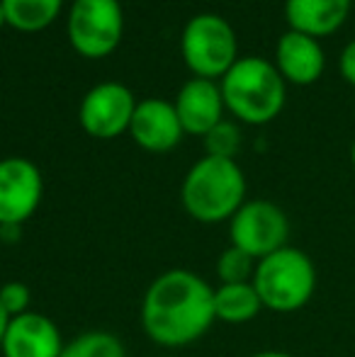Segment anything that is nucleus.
Here are the masks:
<instances>
[{
    "mask_svg": "<svg viewBox=\"0 0 355 357\" xmlns=\"http://www.w3.org/2000/svg\"><path fill=\"white\" fill-rule=\"evenodd\" d=\"M129 134L144 151L166 153V151L176 149L185 132L178 119L176 105L166 102V100H144L134 109Z\"/></svg>",
    "mask_w": 355,
    "mask_h": 357,
    "instance_id": "obj_11",
    "label": "nucleus"
},
{
    "mask_svg": "<svg viewBox=\"0 0 355 357\" xmlns=\"http://www.w3.org/2000/svg\"><path fill=\"white\" fill-rule=\"evenodd\" d=\"M341 75L351 85H355V39L346 44V49L341 54Z\"/></svg>",
    "mask_w": 355,
    "mask_h": 357,
    "instance_id": "obj_21",
    "label": "nucleus"
},
{
    "mask_svg": "<svg viewBox=\"0 0 355 357\" xmlns=\"http://www.w3.org/2000/svg\"><path fill=\"white\" fill-rule=\"evenodd\" d=\"M134 109V95L122 83H100L81 102V127L93 139H114L129 132Z\"/></svg>",
    "mask_w": 355,
    "mask_h": 357,
    "instance_id": "obj_8",
    "label": "nucleus"
},
{
    "mask_svg": "<svg viewBox=\"0 0 355 357\" xmlns=\"http://www.w3.org/2000/svg\"><path fill=\"white\" fill-rule=\"evenodd\" d=\"M63 338L59 326L39 311H27L10 319L5 331L3 357H61Z\"/></svg>",
    "mask_w": 355,
    "mask_h": 357,
    "instance_id": "obj_10",
    "label": "nucleus"
},
{
    "mask_svg": "<svg viewBox=\"0 0 355 357\" xmlns=\"http://www.w3.org/2000/svg\"><path fill=\"white\" fill-rule=\"evenodd\" d=\"M44 180L39 168L27 158L0 160V226H22L39 209Z\"/></svg>",
    "mask_w": 355,
    "mask_h": 357,
    "instance_id": "obj_9",
    "label": "nucleus"
},
{
    "mask_svg": "<svg viewBox=\"0 0 355 357\" xmlns=\"http://www.w3.org/2000/svg\"><path fill=\"white\" fill-rule=\"evenodd\" d=\"M256 263L248 253H243L241 248H229L222 250L217 260V278L219 284H241V282H251L253 273H256Z\"/></svg>",
    "mask_w": 355,
    "mask_h": 357,
    "instance_id": "obj_18",
    "label": "nucleus"
},
{
    "mask_svg": "<svg viewBox=\"0 0 355 357\" xmlns=\"http://www.w3.org/2000/svg\"><path fill=\"white\" fill-rule=\"evenodd\" d=\"M8 324H10V316L5 314V309L0 306V348H3V338H5V331H8Z\"/></svg>",
    "mask_w": 355,
    "mask_h": 357,
    "instance_id": "obj_23",
    "label": "nucleus"
},
{
    "mask_svg": "<svg viewBox=\"0 0 355 357\" xmlns=\"http://www.w3.org/2000/svg\"><path fill=\"white\" fill-rule=\"evenodd\" d=\"M5 24V13H3V5H0V27Z\"/></svg>",
    "mask_w": 355,
    "mask_h": 357,
    "instance_id": "obj_26",
    "label": "nucleus"
},
{
    "mask_svg": "<svg viewBox=\"0 0 355 357\" xmlns=\"http://www.w3.org/2000/svg\"><path fill=\"white\" fill-rule=\"evenodd\" d=\"M29 304H32V291H29V287L24 282L13 280V282H5L0 287V306H3L5 314H8L10 319L32 311Z\"/></svg>",
    "mask_w": 355,
    "mask_h": 357,
    "instance_id": "obj_20",
    "label": "nucleus"
},
{
    "mask_svg": "<svg viewBox=\"0 0 355 357\" xmlns=\"http://www.w3.org/2000/svg\"><path fill=\"white\" fill-rule=\"evenodd\" d=\"M66 29L68 42L81 56H109L124 32L122 5L119 0H73Z\"/></svg>",
    "mask_w": 355,
    "mask_h": 357,
    "instance_id": "obj_6",
    "label": "nucleus"
},
{
    "mask_svg": "<svg viewBox=\"0 0 355 357\" xmlns=\"http://www.w3.org/2000/svg\"><path fill=\"white\" fill-rule=\"evenodd\" d=\"M351 5L353 0H285V15L294 32L322 39L346 22Z\"/></svg>",
    "mask_w": 355,
    "mask_h": 357,
    "instance_id": "obj_14",
    "label": "nucleus"
},
{
    "mask_svg": "<svg viewBox=\"0 0 355 357\" xmlns=\"http://www.w3.org/2000/svg\"><path fill=\"white\" fill-rule=\"evenodd\" d=\"M248 357H292L289 353H282V350H261V353H253Z\"/></svg>",
    "mask_w": 355,
    "mask_h": 357,
    "instance_id": "obj_24",
    "label": "nucleus"
},
{
    "mask_svg": "<svg viewBox=\"0 0 355 357\" xmlns=\"http://www.w3.org/2000/svg\"><path fill=\"white\" fill-rule=\"evenodd\" d=\"M263 311V301L253 282L219 284L214 287V316L229 326H241L253 321Z\"/></svg>",
    "mask_w": 355,
    "mask_h": 357,
    "instance_id": "obj_15",
    "label": "nucleus"
},
{
    "mask_svg": "<svg viewBox=\"0 0 355 357\" xmlns=\"http://www.w3.org/2000/svg\"><path fill=\"white\" fill-rule=\"evenodd\" d=\"M275 61H278V71L285 80L294 85H312L322 78L324 66H326V56L319 44V39L309 37L302 32H285L275 49Z\"/></svg>",
    "mask_w": 355,
    "mask_h": 357,
    "instance_id": "obj_13",
    "label": "nucleus"
},
{
    "mask_svg": "<svg viewBox=\"0 0 355 357\" xmlns=\"http://www.w3.org/2000/svg\"><path fill=\"white\" fill-rule=\"evenodd\" d=\"M224 107L246 124H268L285 107V78L266 59H239L222 78Z\"/></svg>",
    "mask_w": 355,
    "mask_h": 357,
    "instance_id": "obj_3",
    "label": "nucleus"
},
{
    "mask_svg": "<svg viewBox=\"0 0 355 357\" xmlns=\"http://www.w3.org/2000/svg\"><path fill=\"white\" fill-rule=\"evenodd\" d=\"M214 321V287L192 270L161 273L142 299V328L161 348L195 343Z\"/></svg>",
    "mask_w": 355,
    "mask_h": 357,
    "instance_id": "obj_1",
    "label": "nucleus"
},
{
    "mask_svg": "<svg viewBox=\"0 0 355 357\" xmlns=\"http://www.w3.org/2000/svg\"><path fill=\"white\" fill-rule=\"evenodd\" d=\"M204 146H207V155H217V158H232L241 149V134L234 124L219 122L212 132L204 137Z\"/></svg>",
    "mask_w": 355,
    "mask_h": 357,
    "instance_id": "obj_19",
    "label": "nucleus"
},
{
    "mask_svg": "<svg viewBox=\"0 0 355 357\" xmlns=\"http://www.w3.org/2000/svg\"><path fill=\"white\" fill-rule=\"evenodd\" d=\"M351 165H353V170H355V142L351 146Z\"/></svg>",
    "mask_w": 355,
    "mask_h": 357,
    "instance_id": "obj_25",
    "label": "nucleus"
},
{
    "mask_svg": "<svg viewBox=\"0 0 355 357\" xmlns=\"http://www.w3.org/2000/svg\"><path fill=\"white\" fill-rule=\"evenodd\" d=\"M183 59L195 78L214 80L236 63V34L222 15L202 13L183 29Z\"/></svg>",
    "mask_w": 355,
    "mask_h": 357,
    "instance_id": "obj_5",
    "label": "nucleus"
},
{
    "mask_svg": "<svg viewBox=\"0 0 355 357\" xmlns=\"http://www.w3.org/2000/svg\"><path fill=\"white\" fill-rule=\"evenodd\" d=\"M20 236H22V226H17V224L0 226V241H3V243H17Z\"/></svg>",
    "mask_w": 355,
    "mask_h": 357,
    "instance_id": "obj_22",
    "label": "nucleus"
},
{
    "mask_svg": "<svg viewBox=\"0 0 355 357\" xmlns=\"http://www.w3.org/2000/svg\"><path fill=\"white\" fill-rule=\"evenodd\" d=\"M222 88L207 78L188 80L176 100V112L183 124V132L197 134V137H207L222 122Z\"/></svg>",
    "mask_w": 355,
    "mask_h": 357,
    "instance_id": "obj_12",
    "label": "nucleus"
},
{
    "mask_svg": "<svg viewBox=\"0 0 355 357\" xmlns=\"http://www.w3.org/2000/svg\"><path fill=\"white\" fill-rule=\"evenodd\" d=\"M289 238V219L270 199H248L229 219V241L253 260L285 248Z\"/></svg>",
    "mask_w": 355,
    "mask_h": 357,
    "instance_id": "obj_7",
    "label": "nucleus"
},
{
    "mask_svg": "<svg viewBox=\"0 0 355 357\" xmlns=\"http://www.w3.org/2000/svg\"><path fill=\"white\" fill-rule=\"evenodd\" d=\"M61 357H127V350L109 331H86L63 345Z\"/></svg>",
    "mask_w": 355,
    "mask_h": 357,
    "instance_id": "obj_17",
    "label": "nucleus"
},
{
    "mask_svg": "<svg viewBox=\"0 0 355 357\" xmlns=\"http://www.w3.org/2000/svg\"><path fill=\"white\" fill-rule=\"evenodd\" d=\"M5 24L20 32H39L49 27L61 13L63 0H0Z\"/></svg>",
    "mask_w": 355,
    "mask_h": 357,
    "instance_id": "obj_16",
    "label": "nucleus"
},
{
    "mask_svg": "<svg viewBox=\"0 0 355 357\" xmlns=\"http://www.w3.org/2000/svg\"><path fill=\"white\" fill-rule=\"evenodd\" d=\"M253 287L263 309L275 314H292L312 301L317 291V268L304 250L285 245L256 263Z\"/></svg>",
    "mask_w": 355,
    "mask_h": 357,
    "instance_id": "obj_4",
    "label": "nucleus"
},
{
    "mask_svg": "<svg viewBox=\"0 0 355 357\" xmlns=\"http://www.w3.org/2000/svg\"><path fill=\"white\" fill-rule=\"evenodd\" d=\"M185 212L199 224L229 221L246 202V178L236 160L204 155L188 170L180 188Z\"/></svg>",
    "mask_w": 355,
    "mask_h": 357,
    "instance_id": "obj_2",
    "label": "nucleus"
}]
</instances>
